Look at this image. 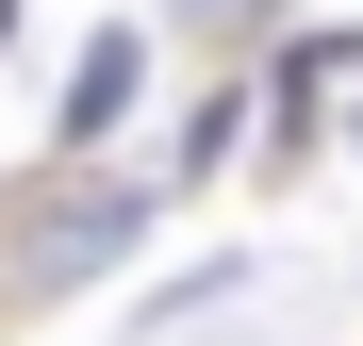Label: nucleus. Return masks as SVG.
Here are the masks:
<instances>
[{"label": "nucleus", "instance_id": "7ed1b4c3", "mask_svg": "<svg viewBox=\"0 0 363 346\" xmlns=\"http://www.w3.org/2000/svg\"><path fill=\"white\" fill-rule=\"evenodd\" d=\"M165 17H199V33H248V17H264V0H165Z\"/></svg>", "mask_w": 363, "mask_h": 346}, {"label": "nucleus", "instance_id": "f257e3e1", "mask_svg": "<svg viewBox=\"0 0 363 346\" xmlns=\"http://www.w3.org/2000/svg\"><path fill=\"white\" fill-rule=\"evenodd\" d=\"M133 231H149V198H133V182H67L50 214H17V297H67V280H99Z\"/></svg>", "mask_w": 363, "mask_h": 346}, {"label": "nucleus", "instance_id": "f03ea898", "mask_svg": "<svg viewBox=\"0 0 363 346\" xmlns=\"http://www.w3.org/2000/svg\"><path fill=\"white\" fill-rule=\"evenodd\" d=\"M133 67H149L133 33H99L83 67H67V149H99V132H116V99H133Z\"/></svg>", "mask_w": 363, "mask_h": 346}]
</instances>
